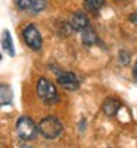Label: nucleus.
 Here are the masks:
<instances>
[{"label":"nucleus","instance_id":"1","mask_svg":"<svg viewBox=\"0 0 137 148\" xmlns=\"http://www.w3.org/2000/svg\"><path fill=\"white\" fill-rule=\"evenodd\" d=\"M37 95L47 105H55L59 102V95L56 92L55 84L44 77L39 79V82H37Z\"/></svg>","mask_w":137,"mask_h":148},{"label":"nucleus","instance_id":"2","mask_svg":"<svg viewBox=\"0 0 137 148\" xmlns=\"http://www.w3.org/2000/svg\"><path fill=\"white\" fill-rule=\"evenodd\" d=\"M37 127H39V132L43 135L46 139H56L62 133V130H64L60 120L58 117H55V116H47L46 119H43L39 123Z\"/></svg>","mask_w":137,"mask_h":148},{"label":"nucleus","instance_id":"3","mask_svg":"<svg viewBox=\"0 0 137 148\" xmlns=\"http://www.w3.org/2000/svg\"><path fill=\"white\" fill-rule=\"evenodd\" d=\"M16 132L22 141H33L37 136L39 127L34 123V120L28 116H21L16 121Z\"/></svg>","mask_w":137,"mask_h":148},{"label":"nucleus","instance_id":"4","mask_svg":"<svg viewBox=\"0 0 137 148\" xmlns=\"http://www.w3.org/2000/svg\"><path fill=\"white\" fill-rule=\"evenodd\" d=\"M22 37H24V40H25V43L30 49H33V51H40L41 49L43 39H41V34L37 30L35 25H33V24L27 25L22 31Z\"/></svg>","mask_w":137,"mask_h":148},{"label":"nucleus","instance_id":"5","mask_svg":"<svg viewBox=\"0 0 137 148\" xmlns=\"http://www.w3.org/2000/svg\"><path fill=\"white\" fill-rule=\"evenodd\" d=\"M58 83L69 92L77 90L80 88V82H78L77 76L69 71H58Z\"/></svg>","mask_w":137,"mask_h":148},{"label":"nucleus","instance_id":"6","mask_svg":"<svg viewBox=\"0 0 137 148\" xmlns=\"http://www.w3.org/2000/svg\"><path fill=\"white\" fill-rule=\"evenodd\" d=\"M68 25L75 31H81L85 27H89V18H87V15L84 12H75V14L71 15V18L68 21Z\"/></svg>","mask_w":137,"mask_h":148},{"label":"nucleus","instance_id":"7","mask_svg":"<svg viewBox=\"0 0 137 148\" xmlns=\"http://www.w3.org/2000/svg\"><path fill=\"white\" fill-rule=\"evenodd\" d=\"M102 108H103V113H105L106 116L114 117L118 111H119V108H121V102H119L118 99H115V98H108V99H105Z\"/></svg>","mask_w":137,"mask_h":148},{"label":"nucleus","instance_id":"8","mask_svg":"<svg viewBox=\"0 0 137 148\" xmlns=\"http://www.w3.org/2000/svg\"><path fill=\"white\" fill-rule=\"evenodd\" d=\"M81 40L85 46H93L97 42V34L92 27H85L84 30H81Z\"/></svg>","mask_w":137,"mask_h":148},{"label":"nucleus","instance_id":"9","mask_svg":"<svg viewBox=\"0 0 137 148\" xmlns=\"http://www.w3.org/2000/svg\"><path fill=\"white\" fill-rule=\"evenodd\" d=\"M12 98H14V95H12L10 86L0 83V107L9 105V104L12 102Z\"/></svg>","mask_w":137,"mask_h":148},{"label":"nucleus","instance_id":"10","mask_svg":"<svg viewBox=\"0 0 137 148\" xmlns=\"http://www.w3.org/2000/svg\"><path fill=\"white\" fill-rule=\"evenodd\" d=\"M2 46L3 49L10 55L14 56L15 55V49H14V43H12V37H10V33L7 30L3 31V36H2Z\"/></svg>","mask_w":137,"mask_h":148},{"label":"nucleus","instance_id":"11","mask_svg":"<svg viewBox=\"0 0 137 148\" xmlns=\"http://www.w3.org/2000/svg\"><path fill=\"white\" fill-rule=\"evenodd\" d=\"M105 5V0H84V9L92 12V14H96L99 12Z\"/></svg>","mask_w":137,"mask_h":148},{"label":"nucleus","instance_id":"12","mask_svg":"<svg viewBox=\"0 0 137 148\" xmlns=\"http://www.w3.org/2000/svg\"><path fill=\"white\" fill-rule=\"evenodd\" d=\"M44 8H46V0H31L28 10L31 14H40L41 10H44Z\"/></svg>","mask_w":137,"mask_h":148},{"label":"nucleus","instance_id":"13","mask_svg":"<svg viewBox=\"0 0 137 148\" xmlns=\"http://www.w3.org/2000/svg\"><path fill=\"white\" fill-rule=\"evenodd\" d=\"M30 5H31V0H16V6L21 10H28Z\"/></svg>","mask_w":137,"mask_h":148},{"label":"nucleus","instance_id":"14","mask_svg":"<svg viewBox=\"0 0 137 148\" xmlns=\"http://www.w3.org/2000/svg\"><path fill=\"white\" fill-rule=\"evenodd\" d=\"M119 61H121V64L127 65V64L130 62V55H128L125 51H121V52H119Z\"/></svg>","mask_w":137,"mask_h":148},{"label":"nucleus","instance_id":"15","mask_svg":"<svg viewBox=\"0 0 137 148\" xmlns=\"http://www.w3.org/2000/svg\"><path fill=\"white\" fill-rule=\"evenodd\" d=\"M128 19H130V22L133 24V25L137 27V14H131V15L128 16Z\"/></svg>","mask_w":137,"mask_h":148},{"label":"nucleus","instance_id":"16","mask_svg":"<svg viewBox=\"0 0 137 148\" xmlns=\"http://www.w3.org/2000/svg\"><path fill=\"white\" fill-rule=\"evenodd\" d=\"M133 76H134V79L137 80V61H136V64H134V67H133Z\"/></svg>","mask_w":137,"mask_h":148},{"label":"nucleus","instance_id":"17","mask_svg":"<svg viewBox=\"0 0 137 148\" xmlns=\"http://www.w3.org/2000/svg\"><path fill=\"white\" fill-rule=\"evenodd\" d=\"M0 59H2V53H0Z\"/></svg>","mask_w":137,"mask_h":148},{"label":"nucleus","instance_id":"18","mask_svg":"<svg viewBox=\"0 0 137 148\" xmlns=\"http://www.w3.org/2000/svg\"><path fill=\"white\" fill-rule=\"evenodd\" d=\"M25 148H28V147H25Z\"/></svg>","mask_w":137,"mask_h":148}]
</instances>
